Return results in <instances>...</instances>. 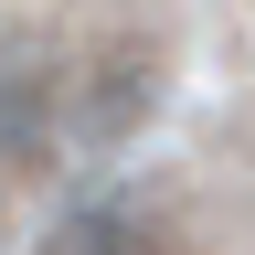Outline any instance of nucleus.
Instances as JSON below:
<instances>
[{"label": "nucleus", "instance_id": "1", "mask_svg": "<svg viewBox=\"0 0 255 255\" xmlns=\"http://www.w3.org/2000/svg\"><path fill=\"white\" fill-rule=\"evenodd\" d=\"M75 149V64H53L43 43H0V170H53Z\"/></svg>", "mask_w": 255, "mask_h": 255}, {"label": "nucleus", "instance_id": "2", "mask_svg": "<svg viewBox=\"0 0 255 255\" xmlns=\"http://www.w3.org/2000/svg\"><path fill=\"white\" fill-rule=\"evenodd\" d=\"M159 96H170L159 43H96L75 64V149H128L159 117Z\"/></svg>", "mask_w": 255, "mask_h": 255}, {"label": "nucleus", "instance_id": "3", "mask_svg": "<svg viewBox=\"0 0 255 255\" xmlns=\"http://www.w3.org/2000/svg\"><path fill=\"white\" fill-rule=\"evenodd\" d=\"M43 255H170V234H159V213L138 191H96L43 234Z\"/></svg>", "mask_w": 255, "mask_h": 255}]
</instances>
